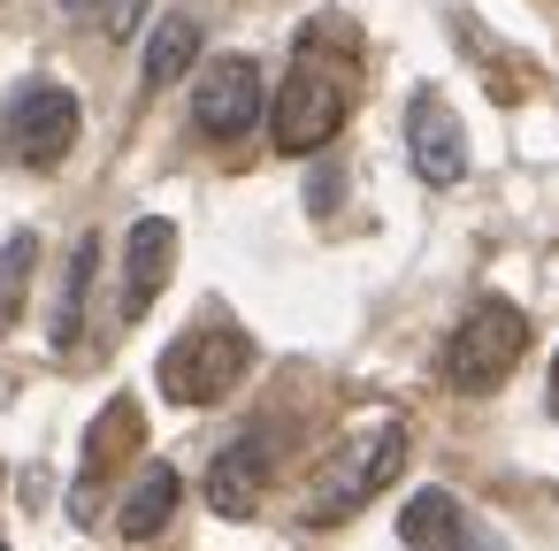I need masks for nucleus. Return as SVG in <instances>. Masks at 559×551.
<instances>
[{
    "label": "nucleus",
    "instance_id": "4",
    "mask_svg": "<svg viewBox=\"0 0 559 551\" xmlns=\"http://www.w3.org/2000/svg\"><path fill=\"white\" fill-rule=\"evenodd\" d=\"M399 467H406V429H399V421H376L368 436H353V444L337 452V467H322V482H314V520H337V513L368 505L376 490H391Z\"/></svg>",
    "mask_w": 559,
    "mask_h": 551
},
{
    "label": "nucleus",
    "instance_id": "15",
    "mask_svg": "<svg viewBox=\"0 0 559 551\" xmlns=\"http://www.w3.org/2000/svg\"><path fill=\"white\" fill-rule=\"evenodd\" d=\"M93 261H100V245L85 238V245L70 253V284H62V307H55V345L78 337V314H85V291H93Z\"/></svg>",
    "mask_w": 559,
    "mask_h": 551
},
{
    "label": "nucleus",
    "instance_id": "1",
    "mask_svg": "<svg viewBox=\"0 0 559 551\" xmlns=\"http://www.w3.org/2000/svg\"><path fill=\"white\" fill-rule=\"evenodd\" d=\"M337 123H345V85H337V70H322V24H314L299 39V62H292L276 108H269V131L284 154H314Z\"/></svg>",
    "mask_w": 559,
    "mask_h": 551
},
{
    "label": "nucleus",
    "instance_id": "7",
    "mask_svg": "<svg viewBox=\"0 0 559 551\" xmlns=\"http://www.w3.org/2000/svg\"><path fill=\"white\" fill-rule=\"evenodd\" d=\"M399 543L406 551H506L452 490H414L399 505Z\"/></svg>",
    "mask_w": 559,
    "mask_h": 551
},
{
    "label": "nucleus",
    "instance_id": "12",
    "mask_svg": "<svg viewBox=\"0 0 559 551\" xmlns=\"http://www.w3.org/2000/svg\"><path fill=\"white\" fill-rule=\"evenodd\" d=\"M192 62H200V24L192 16H162L154 39H146V85H177Z\"/></svg>",
    "mask_w": 559,
    "mask_h": 551
},
{
    "label": "nucleus",
    "instance_id": "9",
    "mask_svg": "<svg viewBox=\"0 0 559 551\" xmlns=\"http://www.w3.org/2000/svg\"><path fill=\"white\" fill-rule=\"evenodd\" d=\"M261 482H269V444H261V436H238V444L215 452V467H207V505L230 513V520H246V513L261 505Z\"/></svg>",
    "mask_w": 559,
    "mask_h": 551
},
{
    "label": "nucleus",
    "instance_id": "14",
    "mask_svg": "<svg viewBox=\"0 0 559 551\" xmlns=\"http://www.w3.org/2000/svg\"><path fill=\"white\" fill-rule=\"evenodd\" d=\"M131 429H139V414H131L123 398H116V406H108V414L93 421V452H85V482H78V498H85V490L100 482V467H116V459H123V444H131Z\"/></svg>",
    "mask_w": 559,
    "mask_h": 551
},
{
    "label": "nucleus",
    "instance_id": "8",
    "mask_svg": "<svg viewBox=\"0 0 559 551\" xmlns=\"http://www.w3.org/2000/svg\"><path fill=\"white\" fill-rule=\"evenodd\" d=\"M406 154H414L421 184H460L467 177V131H460V116H452L444 93H414V108H406Z\"/></svg>",
    "mask_w": 559,
    "mask_h": 551
},
{
    "label": "nucleus",
    "instance_id": "18",
    "mask_svg": "<svg viewBox=\"0 0 559 551\" xmlns=\"http://www.w3.org/2000/svg\"><path fill=\"white\" fill-rule=\"evenodd\" d=\"M0 551H9V543H0Z\"/></svg>",
    "mask_w": 559,
    "mask_h": 551
},
{
    "label": "nucleus",
    "instance_id": "10",
    "mask_svg": "<svg viewBox=\"0 0 559 551\" xmlns=\"http://www.w3.org/2000/svg\"><path fill=\"white\" fill-rule=\"evenodd\" d=\"M169 261H177V223H162V215L131 223V276H123V314H146V307L162 299V284H169Z\"/></svg>",
    "mask_w": 559,
    "mask_h": 551
},
{
    "label": "nucleus",
    "instance_id": "3",
    "mask_svg": "<svg viewBox=\"0 0 559 551\" xmlns=\"http://www.w3.org/2000/svg\"><path fill=\"white\" fill-rule=\"evenodd\" d=\"M521 345H528L521 307H513V299H475L467 322H460L452 345H444V383H452V391H498V383L513 375Z\"/></svg>",
    "mask_w": 559,
    "mask_h": 551
},
{
    "label": "nucleus",
    "instance_id": "13",
    "mask_svg": "<svg viewBox=\"0 0 559 551\" xmlns=\"http://www.w3.org/2000/svg\"><path fill=\"white\" fill-rule=\"evenodd\" d=\"M32 261H39V238H32V230H16L9 245H0V330H16V314H24Z\"/></svg>",
    "mask_w": 559,
    "mask_h": 551
},
{
    "label": "nucleus",
    "instance_id": "2",
    "mask_svg": "<svg viewBox=\"0 0 559 551\" xmlns=\"http://www.w3.org/2000/svg\"><path fill=\"white\" fill-rule=\"evenodd\" d=\"M246 368H253L246 330L200 322V330H185V337L162 352V391H169L177 406H215V398H230V391L246 383Z\"/></svg>",
    "mask_w": 559,
    "mask_h": 551
},
{
    "label": "nucleus",
    "instance_id": "16",
    "mask_svg": "<svg viewBox=\"0 0 559 551\" xmlns=\"http://www.w3.org/2000/svg\"><path fill=\"white\" fill-rule=\"evenodd\" d=\"M93 24H100L108 39H131V32L146 24V0H93Z\"/></svg>",
    "mask_w": 559,
    "mask_h": 551
},
{
    "label": "nucleus",
    "instance_id": "17",
    "mask_svg": "<svg viewBox=\"0 0 559 551\" xmlns=\"http://www.w3.org/2000/svg\"><path fill=\"white\" fill-rule=\"evenodd\" d=\"M551 414H559V352H551Z\"/></svg>",
    "mask_w": 559,
    "mask_h": 551
},
{
    "label": "nucleus",
    "instance_id": "6",
    "mask_svg": "<svg viewBox=\"0 0 559 551\" xmlns=\"http://www.w3.org/2000/svg\"><path fill=\"white\" fill-rule=\"evenodd\" d=\"M192 123H200L207 139H246V131L261 123V70H253L246 55L207 62V77H200V93H192Z\"/></svg>",
    "mask_w": 559,
    "mask_h": 551
},
{
    "label": "nucleus",
    "instance_id": "5",
    "mask_svg": "<svg viewBox=\"0 0 559 551\" xmlns=\"http://www.w3.org/2000/svg\"><path fill=\"white\" fill-rule=\"evenodd\" d=\"M0 131H9V154L24 169H55L78 146V100L62 85H24L9 100V123H0Z\"/></svg>",
    "mask_w": 559,
    "mask_h": 551
},
{
    "label": "nucleus",
    "instance_id": "11",
    "mask_svg": "<svg viewBox=\"0 0 559 551\" xmlns=\"http://www.w3.org/2000/svg\"><path fill=\"white\" fill-rule=\"evenodd\" d=\"M177 490H185V482H177V467H162V459H154V467H146V475L131 482V498H123L116 528H123L131 543L162 536V528H169V513H177Z\"/></svg>",
    "mask_w": 559,
    "mask_h": 551
}]
</instances>
